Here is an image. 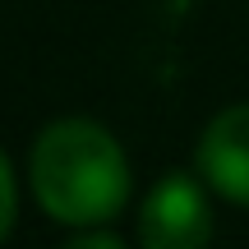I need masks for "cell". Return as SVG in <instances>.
Wrapping results in <instances>:
<instances>
[{
    "label": "cell",
    "mask_w": 249,
    "mask_h": 249,
    "mask_svg": "<svg viewBox=\"0 0 249 249\" xmlns=\"http://www.w3.org/2000/svg\"><path fill=\"white\" fill-rule=\"evenodd\" d=\"M33 198L65 226H102L129 203V157L97 120H51L28 157Z\"/></svg>",
    "instance_id": "cell-1"
},
{
    "label": "cell",
    "mask_w": 249,
    "mask_h": 249,
    "mask_svg": "<svg viewBox=\"0 0 249 249\" xmlns=\"http://www.w3.org/2000/svg\"><path fill=\"white\" fill-rule=\"evenodd\" d=\"M208 235H213V208H208L203 185L185 171L157 180L139 208V245L143 249H208Z\"/></svg>",
    "instance_id": "cell-2"
},
{
    "label": "cell",
    "mask_w": 249,
    "mask_h": 249,
    "mask_svg": "<svg viewBox=\"0 0 249 249\" xmlns=\"http://www.w3.org/2000/svg\"><path fill=\"white\" fill-rule=\"evenodd\" d=\"M194 157L213 194H222L235 208H249V102L213 116Z\"/></svg>",
    "instance_id": "cell-3"
},
{
    "label": "cell",
    "mask_w": 249,
    "mask_h": 249,
    "mask_svg": "<svg viewBox=\"0 0 249 249\" xmlns=\"http://www.w3.org/2000/svg\"><path fill=\"white\" fill-rule=\"evenodd\" d=\"M14 217H18V185H14L9 157L0 152V245H5L9 231H14Z\"/></svg>",
    "instance_id": "cell-4"
},
{
    "label": "cell",
    "mask_w": 249,
    "mask_h": 249,
    "mask_svg": "<svg viewBox=\"0 0 249 249\" xmlns=\"http://www.w3.org/2000/svg\"><path fill=\"white\" fill-rule=\"evenodd\" d=\"M60 249H129L120 240V235H111V231H79V235H70Z\"/></svg>",
    "instance_id": "cell-5"
}]
</instances>
